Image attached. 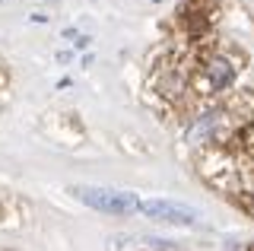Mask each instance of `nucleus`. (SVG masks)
Segmentation results:
<instances>
[{
    "instance_id": "1",
    "label": "nucleus",
    "mask_w": 254,
    "mask_h": 251,
    "mask_svg": "<svg viewBox=\"0 0 254 251\" xmlns=\"http://www.w3.org/2000/svg\"><path fill=\"white\" fill-rule=\"evenodd\" d=\"M76 200H83L86 207L102 210V213H130V210L143 207V200L130 191H115V188H95V185H76L70 188Z\"/></svg>"
},
{
    "instance_id": "2",
    "label": "nucleus",
    "mask_w": 254,
    "mask_h": 251,
    "mask_svg": "<svg viewBox=\"0 0 254 251\" xmlns=\"http://www.w3.org/2000/svg\"><path fill=\"white\" fill-rule=\"evenodd\" d=\"M143 213L156 223H169V226H194L197 223V210L188 207V203H178V200H169V197H156V200H143Z\"/></svg>"
},
{
    "instance_id": "3",
    "label": "nucleus",
    "mask_w": 254,
    "mask_h": 251,
    "mask_svg": "<svg viewBox=\"0 0 254 251\" xmlns=\"http://www.w3.org/2000/svg\"><path fill=\"white\" fill-rule=\"evenodd\" d=\"M206 76H210L213 89H222V86H229V83H232L235 70H232V64H229L226 58H213L210 64H206Z\"/></svg>"
},
{
    "instance_id": "4",
    "label": "nucleus",
    "mask_w": 254,
    "mask_h": 251,
    "mask_svg": "<svg viewBox=\"0 0 254 251\" xmlns=\"http://www.w3.org/2000/svg\"><path fill=\"white\" fill-rule=\"evenodd\" d=\"M216 115H219V112H206L197 124H190V127H188V140H190V143H197L200 137H206L213 127H216Z\"/></svg>"
}]
</instances>
